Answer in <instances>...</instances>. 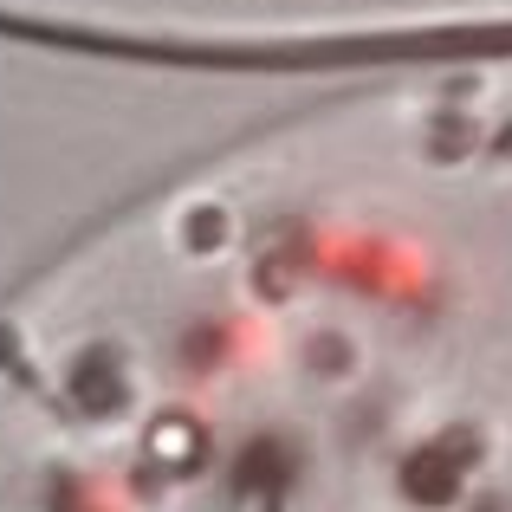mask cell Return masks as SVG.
I'll return each mask as SVG.
<instances>
[{
  "label": "cell",
  "instance_id": "6da1fadb",
  "mask_svg": "<svg viewBox=\"0 0 512 512\" xmlns=\"http://www.w3.org/2000/svg\"><path fill=\"white\" fill-rule=\"evenodd\" d=\"M461 467H467V454H454V435H448L441 448H422L402 461V493L415 506H448L461 493Z\"/></svg>",
  "mask_w": 512,
  "mask_h": 512
},
{
  "label": "cell",
  "instance_id": "277c9868",
  "mask_svg": "<svg viewBox=\"0 0 512 512\" xmlns=\"http://www.w3.org/2000/svg\"><path fill=\"white\" fill-rule=\"evenodd\" d=\"M286 480H292V454H286V441H273V435H260L234 467V487L240 493H266V500H279Z\"/></svg>",
  "mask_w": 512,
  "mask_h": 512
},
{
  "label": "cell",
  "instance_id": "ba28073f",
  "mask_svg": "<svg viewBox=\"0 0 512 512\" xmlns=\"http://www.w3.org/2000/svg\"><path fill=\"white\" fill-rule=\"evenodd\" d=\"M344 363H350V344L344 338H331V331H325V338H312V370H331V376H338Z\"/></svg>",
  "mask_w": 512,
  "mask_h": 512
},
{
  "label": "cell",
  "instance_id": "5b68a950",
  "mask_svg": "<svg viewBox=\"0 0 512 512\" xmlns=\"http://www.w3.org/2000/svg\"><path fill=\"white\" fill-rule=\"evenodd\" d=\"M292 286H299V247H279V253H266V260L253 266V292H260L266 305H279Z\"/></svg>",
  "mask_w": 512,
  "mask_h": 512
},
{
  "label": "cell",
  "instance_id": "52a82bcc",
  "mask_svg": "<svg viewBox=\"0 0 512 512\" xmlns=\"http://www.w3.org/2000/svg\"><path fill=\"white\" fill-rule=\"evenodd\" d=\"M428 143H435V156H441V163H448V156L461 163V156L474 150V124H467V117H441V124L428 130Z\"/></svg>",
  "mask_w": 512,
  "mask_h": 512
},
{
  "label": "cell",
  "instance_id": "7a4b0ae2",
  "mask_svg": "<svg viewBox=\"0 0 512 512\" xmlns=\"http://www.w3.org/2000/svg\"><path fill=\"white\" fill-rule=\"evenodd\" d=\"M201 448H208V435H201L195 415L169 409L150 422V461L163 467V474H188V467H201Z\"/></svg>",
  "mask_w": 512,
  "mask_h": 512
},
{
  "label": "cell",
  "instance_id": "3957f363",
  "mask_svg": "<svg viewBox=\"0 0 512 512\" xmlns=\"http://www.w3.org/2000/svg\"><path fill=\"white\" fill-rule=\"evenodd\" d=\"M72 402L85 415H117V402H124V370H117L111 350H85V357L72 363Z\"/></svg>",
  "mask_w": 512,
  "mask_h": 512
},
{
  "label": "cell",
  "instance_id": "8992f818",
  "mask_svg": "<svg viewBox=\"0 0 512 512\" xmlns=\"http://www.w3.org/2000/svg\"><path fill=\"white\" fill-rule=\"evenodd\" d=\"M182 240H188V253H221V240H227V208H214V201L188 208V214H182Z\"/></svg>",
  "mask_w": 512,
  "mask_h": 512
}]
</instances>
